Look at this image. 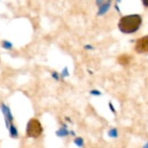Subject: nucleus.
<instances>
[{
	"label": "nucleus",
	"instance_id": "3",
	"mask_svg": "<svg viewBox=\"0 0 148 148\" xmlns=\"http://www.w3.org/2000/svg\"><path fill=\"white\" fill-rule=\"evenodd\" d=\"M135 50L137 53H148V36L138 40L135 46Z\"/></svg>",
	"mask_w": 148,
	"mask_h": 148
},
{
	"label": "nucleus",
	"instance_id": "2",
	"mask_svg": "<svg viewBox=\"0 0 148 148\" xmlns=\"http://www.w3.org/2000/svg\"><path fill=\"white\" fill-rule=\"evenodd\" d=\"M42 131H43V128H42V125L38 120L36 119H32L31 121L27 124V136L29 137H39L41 135Z\"/></svg>",
	"mask_w": 148,
	"mask_h": 148
},
{
	"label": "nucleus",
	"instance_id": "1",
	"mask_svg": "<svg viewBox=\"0 0 148 148\" xmlns=\"http://www.w3.org/2000/svg\"><path fill=\"white\" fill-rule=\"evenodd\" d=\"M141 16L140 15H127L120 19L119 29L121 32L125 34H132L135 33L141 25Z\"/></svg>",
	"mask_w": 148,
	"mask_h": 148
},
{
	"label": "nucleus",
	"instance_id": "4",
	"mask_svg": "<svg viewBox=\"0 0 148 148\" xmlns=\"http://www.w3.org/2000/svg\"><path fill=\"white\" fill-rule=\"evenodd\" d=\"M142 2H143V4L145 5V6L148 7V0H142Z\"/></svg>",
	"mask_w": 148,
	"mask_h": 148
}]
</instances>
